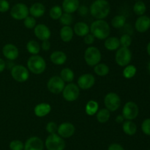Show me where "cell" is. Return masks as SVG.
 <instances>
[{"label":"cell","instance_id":"1","mask_svg":"<svg viewBox=\"0 0 150 150\" xmlns=\"http://www.w3.org/2000/svg\"><path fill=\"white\" fill-rule=\"evenodd\" d=\"M91 34L98 40H105L109 37L111 28L109 24L104 19H96L89 26Z\"/></svg>","mask_w":150,"mask_h":150},{"label":"cell","instance_id":"2","mask_svg":"<svg viewBox=\"0 0 150 150\" xmlns=\"http://www.w3.org/2000/svg\"><path fill=\"white\" fill-rule=\"evenodd\" d=\"M111 5L107 0H95L89 7L92 17L96 19H104L109 15Z\"/></svg>","mask_w":150,"mask_h":150},{"label":"cell","instance_id":"3","mask_svg":"<svg viewBox=\"0 0 150 150\" xmlns=\"http://www.w3.org/2000/svg\"><path fill=\"white\" fill-rule=\"evenodd\" d=\"M27 69L34 74H41L46 69V63L40 55H32L27 60Z\"/></svg>","mask_w":150,"mask_h":150},{"label":"cell","instance_id":"4","mask_svg":"<svg viewBox=\"0 0 150 150\" xmlns=\"http://www.w3.org/2000/svg\"><path fill=\"white\" fill-rule=\"evenodd\" d=\"M45 146L47 150H64L65 148V141L58 134H49L45 140Z\"/></svg>","mask_w":150,"mask_h":150},{"label":"cell","instance_id":"5","mask_svg":"<svg viewBox=\"0 0 150 150\" xmlns=\"http://www.w3.org/2000/svg\"><path fill=\"white\" fill-rule=\"evenodd\" d=\"M84 60L86 64L89 66H95L100 63L102 54L99 49L95 46H89L84 51Z\"/></svg>","mask_w":150,"mask_h":150},{"label":"cell","instance_id":"6","mask_svg":"<svg viewBox=\"0 0 150 150\" xmlns=\"http://www.w3.org/2000/svg\"><path fill=\"white\" fill-rule=\"evenodd\" d=\"M132 60V52L129 48L120 46L115 54V61L118 66L125 67Z\"/></svg>","mask_w":150,"mask_h":150},{"label":"cell","instance_id":"7","mask_svg":"<svg viewBox=\"0 0 150 150\" xmlns=\"http://www.w3.org/2000/svg\"><path fill=\"white\" fill-rule=\"evenodd\" d=\"M62 96L67 101H74L79 99L80 96V88L76 84L70 82L64 86L62 91Z\"/></svg>","mask_w":150,"mask_h":150},{"label":"cell","instance_id":"8","mask_svg":"<svg viewBox=\"0 0 150 150\" xmlns=\"http://www.w3.org/2000/svg\"><path fill=\"white\" fill-rule=\"evenodd\" d=\"M29 15V7L24 3H17L12 7L10 16L16 20L21 21L26 19Z\"/></svg>","mask_w":150,"mask_h":150},{"label":"cell","instance_id":"9","mask_svg":"<svg viewBox=\"0 0 150 150\" xmlns=\"http://www.w3.org/2000/svg\"><path fill=\"white\" fill-rule=\"evenodd\" d=\"M104 104L107 110H109L110 112H114L120 107L121 99L120 96L116 93H108L104 98Z\"/></svg>","mask_w":150,"mask_h":150},{"label":"cell","instance_id":"10","mask_svg":"<svg viewBox=\"0 0 150 150\" xmlns=\"http://www.w3.org/2000/svg\"><path fill=\"white\" fill-rule=\"evenodd\" d=\"M139 114V107L138 104L134 101H127L123 106L122 115L125 120H134L138 117Z\"/></svg>","mask_w":150,"mask_h":150},{"label":"cell","instance_id":"11","mask_svg":"<svg viewBox=\"0 0 150 150\" xmlns=\"http://www.w3.org/2000/svg\"><path fill=\"white\" fill-rule=\"evenodd\" d=\"M11 76L18 82H24L29 78V71L22 65H15L11 69Z\"/></svg>","mask_w":150,"mask_h":150},{"label":"cell","instance_id":"12","mask_svg":"<svg viewBox=\"0 0 150 150\" xmlns=\"http://www.w3.org/2000/svg\"><path fill=\"white\" fill-rule=\"evenodd\" d=\"M65 86V82L59 76H53L47 82V88L49 92L53 94H59L62 92Z\"/></svg>","mask_w":150,"mask_h":150},{"label":"cell","instance_id":"13","mask_svg":"<svg viewBox=\"0 0 150 150\" xmlns=\"http://www.w3.org/2000/svg\"><path fill=\"white\" fill-rule=\"evenodd\" d=\"M78 86L82 90L90 89L95 83V78L92 74H83L81 75L77 81Z\"/></svg>","mask_w":150,"mask_h":150},{"label":"cell","instance_id":"14","mask_svg":"<svg viewBox=\"0 0 150 150\" xmlns=\"http://www.w3.org/2000/svg\"><path fill=\"white\" fill-rule=\"evenodd\" d=\"M76 132V127L70 122H63L58 126L57 133L62 138H68L73 136Z\"/></svg>","mask_w":150,"mask_h":150},{"label":"cell","instance_id":"15","mask_svg":"<svg viewBox=\"0 0 150 150\" xmlns=\"http://www.w3.org/2000/svg\"><path fill=\"white\" fill-rule=\"evenodd\" d=\"M43 149L42 140L38 136H32L26 141L23 150H43Z\"/></svg>","mask_w":150,"mask_h":150},{"label":"cell","instance_id":"16","mask_svg":"<svg viewBox=\"0 0 150 150\" xmlns=\"http://www.w3.org/2000/svg\"><path fill=\"white\" fill-rule=\"evenodd\" d=\"M34 32L37 38L40 41H46L51 38V32L49 27L44 24H39L34 28Z\"/></svg>","mask_w":150,"mask_h":150},{"label":"cell","instance_id":"17","mask_svg":"<svg viewBox=\"0 0 150 150\" xmlns=\"http://www.w3.org/2000/svg\"><path fill=\"white\" fill-rule=\"evenodd\" d=\"M150 28V17L146 15L139 16L135 22V29L140 33H144Z\"/></svg>","mask_w":150,"mask_h":150},{"label":"cell","instance_id":"18","mask_svg":"<svg viewBox=\"0 0 150 150\" xmlns=\"http://www.w3.org/2000/svg\"><path fill=\"white\" fill-rule=\"evenodd\" d=\"M2 54L7 60L13 61L18 57L19 51L14 44H7L3 46Z\"/></svg>","mask_w":150,"mask_h":150},{"label":"cell","instance_id":"19","mask_svg":"<svg viewBox=\"0 0 150 150\" xmlns=\"http://www.w3.org/2000/svg\"><path fill=\"white\" fill-rule=\"evenodd\" d=\"M79 6H80L79 0H63L62 8L64 13L72 14L77 11Z\"/></svg>","mask_w":150,"mask_h":150},{"label":"cell","instance_id":"20","mask_svg":"<svg viewBox=\"0 0 150 150\" xmlns=\"http://www.w3.org/2000/svg\"><path fill=\"white\" fill-rule=\"evenodd\" d=\"M29 14L31 16L36 18H40L44 16L45 13V7L42 3L40 2H35L29 7Z\"/></svg>","mask_w":150,"mask_h":150},{"label":"cell","instance_id":"21","mask_svg":"<svg viewBox=\"0 0 150 150\" xmlns=\"http://www.w3.org/2000/svg\"><path fill=\"white\" fill-rule=\"evenodd\" d=\"M51 111V106L48 103L42 102L37 104L34 108V113L38 117L42 118L47 116Z\"/></svg>","mask_w":150,"mask_h":150},{"label":"cell","instance_id":"22","mask_svg":"<svg viewBox=\"0 0 150 150\" xmlns=\"http://www.w3.org/2000/svg\"><path fill=\"white\" fill-rule=\"evenodd\" d=\"M50 60L57 66H62L67 61V55L62 51H54L50 55Z\"/></svg>","mask_w":150,"mask_h":150},{"label":"cell","instance_id":"23","mask_svg":"<svg viewBox=\"0 0 150 150\" xmlns=\"http://www.w3.org/2000/svg\"><path fill=\"white\" fill-rule=\"evenodd\" d=\"M73 32L77 36L84 37L90 32L89 26L85 22H77L73 27Z\"/></svg>","mask_w":150,"mask_h":150},{"label":"cell","instance_id":"24","mask_svg":"<svg viewBox=\"0 0 150 150\" xmlns=\"http://www.w3.org/2000/svg\"><path fill=\"white\" fill-rule=\"evenodd\" d=\"M59 35L63 42H70L73 39V35H74L73 29L70 27V26H63L60 29Z\"/></svg>","mask_w":150,"mask_h":150},{"label":"cell","instance_id":"25","mask_svg":"<svg viewBox=\"0 0 150 150\" xmlns=\"http://www.w3.org/2000/svg\"><path fill=\"white\" fill-rule=\"evenodd\" d=\"M104 46L108 51H117L120 47V38L117 37H108L105 40Z\"/></svg>","mask_w":150,"mask_h":150},{"label":"cell","instance_id":"26","mask_svg":"<svg viewBox=\"0 0 150 150\" xmlns=\"http://www.w3.org/2000/svg\"><path fill=\"white\" fill-rule=\"evenodd\" d=\"M122 130L127 135L132 136L137 132V126L133 121L125 120L122 123Z\"/></svg>","mask_w":150,"mask_h":150},{"label":"cell","instance_id":"27","mask_svg":"<svg viewBox=\"0 0 150 150\" xmlns=\"http://www.w3.org/2000/svg\"><path fill=\"white\" fill-rule=\"evenodd\" d=\"M60 77L62 78L63 81L64 82H68L70 83L73 81L75 77L74 72L72 69H70V68H64L63 69H62V71H60Z\"/></svg>","mask_w":150,"mask_h":150},{"label":"cell","instance_id":"28","mask_svg":"<svg viewBox=\"0 0 150 150\" xmlns=\"http://www.w3.org/2000/svg\"><path fill=\"white\" fill-rule=\"evenodd\" d=\"M99 110V104L95 100H90L88 101L85 107V111L88 116H94Z\"/></svg>","mask_w":150,"mask_h":150},{"label":"cell","instance_id":"29","mask_svg":"<svg viewBox=\"0 0 150 150\" xmlns=\"http://www.w3.org/2000/svg\"><path fill=\"white\" fill-rule=\"evenodd\" d=\"M111 112L106 108H102L96 113V119L100 124H105L108 121L111 116Z\"/></svg>","mask_w":150,"mask_h":150},{"label":"cell","instance_id":"30","mask_svg":"<svg viewBox=\"0 0 150 150\" xmlns=\"http://www.w3.org/2000/svg\"><path fill=\"white\" fill-rule=\"evenodd\" d=\"M26 50L29 51V53L32 54V55H36V54H39L40 51L41 47L38 41H35V40H30L28 41L26 44Z\"/></svg>","mask_w":150,"mask_h":150},{"label":"cell","instance_id":"31","mask_svg":"<svg viewBox=\"0 0 150 150\" xmlns=\"http://www.w3.org/2000/svg\"><path fill=\"white\" fill-rule=\"evenodd\" d=\"M94 71L99 76H105L108 74L110 69L105 63H98L94 66Z\"/></svg>","mask_w":150,"mask_h":150},{"label":"cell","instance_id":"32","mask_svg":"<svg viewBox=\"0 0 150 150\" xmlns=\"http://www.w3.org/2000/svg\"><path fill=\"white\" fill-rule=\"evenodd\" d=\"M126 24V18L123 15H117L115 16L111 20V25L114 28L120 29L122 28Z\"/></svg>","mask_w":150,"mask_h":150},{"label":"cell","instance_id":"33","mask_svg":"<svg viewBox=\"0 0 150 150\" xmlns=\"http://www.w3.org/2000/svg\"><path fill=\"white\" fill-rule=\"evenodd\" d=\"M133 12L137 16H141L145 14L146 11V4L142 0L141 1H136L133 5Z\"/></svg>","mask_w":150,"mask_h":150},{"label":"cell","instance_id":"34","mask_svg":"<svg viewBox=\"0 0 150 150\" xmlns=\"http://www.w3.org/2000/svg\"><path fill=\"white\" fill-rule=\"evenodd\" d=\"M137 72V69L134 65H127L123 69L122 74L126 79H132L134 77Z\"/></svg>","mask_w":150,"mask_h":150},{"label":"cell","instance_id":"35","mask_svg":"<svg viewBox=\"0 0 150 150\" xmlns=\"http://www.w3.org/2000/svg\"><path fill=\"white\" fill-rule=\"evenodd\" d=\"M63 13V10L61 6L54 5L50 9L49 16L53 20H59Z\"/></svg>","mask_w":150,"mask_h":150},{"label":"cell","instance_id":"36","mask_svg":"<svg viewBox=\"0 0 150 150\" xmlns=\"http://www.w3.org/2000/svg\"><path fill=\"white\" fill-rule=\"evenodd\" d=\"M60 24L63 26H70L73 21V18L72 14L67 13H63L60 19H59Z\"/></svg>","mask_w":150,"mask_h":150},{"label":"cell","instance_id":"37","mask_svg":"<svg viewBox=\"0 0 150 150\" xmlns=\"http://www.w3.org/2000/svg\"><path fill=\"white\" fill-rule=\"evenodd\" d=\"M120 46L129 48L132 44V38L129 34H123L120 38Z\"/></svg>","mask_w":150,"mask_h":150},{"label":"cell","instance_id":"38","mask_svg":"<svg viewBox=\"0 0 150 150\" xmlns=\"http://www.w3.org/2000/svg\"><path fill=\"white\" fill-rule=\"evenodd\" d=\"M23 25L26 28L29 29H32L36 26V19L32 16H27L25 19H23Z\"/></svg>","mask_w":150,"mask_h":150},{"label":"cell","instance_id":"39","mask_svg":"<svg viewBox=\"0 0 150 150\" xmlns=\"http://www.w3.org/2000/svg\"><path fill=\"white\" fill-rule=\"evenodd\" d=\"M10 150H23L24 144L20 140H13L9 145Z\"/></svg>","mask_w":150,"mask_h":150},{"label":"cell","instance_id":"40","mask_svg":"<svg viewBox=\"0 0 150 150\" xmlns=\"http://www.w3.org/2000/svg\"><path fill=\"white\" fill-rule=\"evenodd\" d=\"M142 130L144 134L150 136V119H144L142 124Z\"/></svg>","mask_w":150,"mask_h":150},{"label":"cell","instance_id":"41","mask_svg":"<svg viewBox=\"0 0 150 150\" xmlns=\"http://www.w3.org/2000/svg\"><path fill=\"white\" fill-rule=\"evenodd\" d=\"M57 129H58V125L54 121H49L45 126V130L49 134L57 133Z\"/></svg>","mask_w":150,"mask_h":150},{"label":"cell","instance_id":"42","mask_svg":"<svg viewBox=\"0 0 150 150\" xmlns=\"http://www.w3.org/2000/svg\"><path fill=\"white\" fill-rule=\"evenodd\" d=\"M10 3L7 0H0V13H6L10 10Z\"/></svg>","mask_w":150,"mask_h":150},{"label":"cell","instance_id":"43","mask_svg":"<svg viewBox=\"0 0 150 150\" xmlns=\"http://www.w3.org/2000/svg\"><path fill=\"white\" fill-rule=\"evenodd\" d=\"M95 41V38L92 34L89 33L83 37V42L86 44V45H92L94 44Z\"/></svg>","mask_w":150,"mask_h":150},{"label":"cell","instance_id":"44","mask_svg":"<svg viewBox=\"0 0 150 150\" xmlns=\"http://www.w3.org/2000/svg\"><path fill=\"white\" fill-rule=\"evenodd\" d=\"M108 150H125L124 147L120 144H117V143H113V144H110L108 147Z\"/></svg>","mask_w":150,"mask_h":150},{"label":"cell","instance_id":"45","mask_svg":"<svg viewBox=\"0 0 150 150\" xmlns=\"http://www.w3.org/2000/svg\"><path fill=\"white\" fill-rule=\"evenodd\" d=\"M77 11H79V13L81 15V16H84L87 14L89 10H88L87 7H86L85 5H81V6H79V9H78Z\"/></svg>","mask_w":150,"mask_h":150},{"label":"cell","instance_id":"46","mask_svg":"<svg viewBox=\"0 0 150 150\" xmlns=\"http://www.w3.org/2000/svg\"><path fill=\"white\" fill-rule=\"evenodd\" d=\"M40 47L43 51H48L51 49V43H50V41L48 40L43 41L42 42Z\"/></svg>","mask_w":150,"mask_h":150},{"label":"cell","instance_id":"47","mask_svg":"<svg viewBox=\"0 0 150 150\" xmlns=\"http://www.w3.org/2000/svg\"><path fill=\"white\" fill-rule=\"evenodd\" d=\"M115 121L116 122H117L118 124H122L123 122L125 121V118L123 117L122 115H118V116L116 117Z\"/></svg>","mask_w":150,"mask_h":150},{"label":"cell","instance_id":"48","mask_svg":"<svg viewBox=\"0 0 150 150\" xmlns=\"http://www.w3.org/2000/svg\"><path fill=\"white\" fill-rule=\"evenodd\" d=\"M6 68V63L2 58H0V73L2 72Z\"/></svg>","mask_w":150,"mask_h":150},{"label":"cell","instance_id":"49","mask_svg":"<svg viewBox=\"0 0 150 150\" xmlns=\"http://www.w3.org/2000/svg\"><path fill=\"white\" fill-rule=\"evenodd\" d=\"M146 51H147V54H149V56L150 57V41L148 43L147 46H146Z\"/></svg>","mask_w":150,"mask_h":150},{"label":"cell","instance_id":"50","mask_svg":"<svg viewBox=\"0 0 150 150\" xmlns=\"http://www.w3.org/2000/svg\"><path fill=\"white\" fill-rule=\"evenodd\" d=\"M147 69H148V71H149V73L150 74V61L149 63H148V66H147Z\"/></svg>","mask_w":150,"mask_h":150},{"label":"cell","instance_id":"51","mask_svg":"<svg viewBox=\"0 0 150 150\" xmlns=\"http://www.w3.org/2000/svg\"><path fill=\"white\" fill-rule=\"evenodd\" d=\"M135 1H141V0H135Z\"/></svg>","mask_w":150,"mask_h":150},{"label":"cell","instance_id":"52","mask_svg":"<svg viewBox=\"0 0 150 150\" xmlns=\"http://www.w3.org/2000/svg\"><path fill=\"white\" fill-rule=\"evenodd\" d=\"M149 91H150V86H149Z\"/></svg>","mask_w":150,"mask_h":150}]
</instances>
